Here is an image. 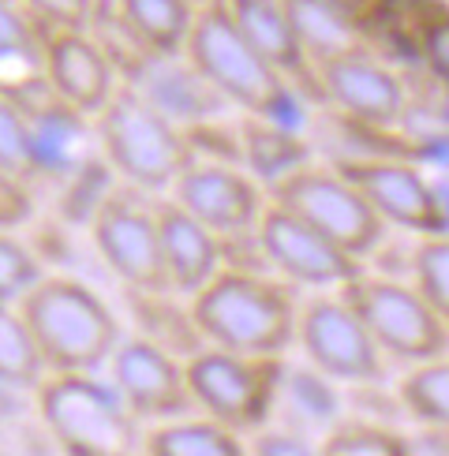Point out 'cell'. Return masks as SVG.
I'll list each match as a JSON object with an SVG mask.
<instances>
[{
	"label": "cell",
	"mask_w": 449,
	"mask_h": 456,
	"mask_svg": "<svg viewBox=\"0 0 449 456\" xmlns=\"http://www.w3.org/2000/svg\"><path fill=\"white\" fill-rule=\"evenodd\" d=\"M30 19L61 30H86L98 0H15Z\"/></svg>",
	"instance_id": "obj_33"
},
{
	"label": "cell",
	"mask_w": 449,
	"mask_h": 456,
	"mask_svg": "<svg viewBox=\"0 0 449 456\" xmlns=\"http://www.w3.org/2000/svg\"><path fill=\"white\" fill-rule=\"evenodd\" d=\"M248 449L251 456H322V449L311 445L307 434H299L292 427H281V430L262 427L258 434H251Z\"/></svg>",
	"instance_id": "obj_35"
},
{
	"label": "cell",
	"mask_w": 449,
	"mask_h": 456,
	"mask_svg": "<svg viewBox=\"0 0 449 456\" xmlns=\"http://www.w3.org/2000/svg\"><path fill=\"white\" fill-rule=\"evenodd\" d=\"M258 243L270 270L289 284H299V289H341V284L363 273V258L348 255L345 247H337L318 228H311L307 221H299L285 206L273 202L258 221Z\"/></svg>",
	"instance_id": "obj_14"
},
{
	"label": "cell",
	"mask_w": 449,
	"mask_h": 456,
	"mask_svg": "<svg viewBox=\"0 0 449 456\" xmlns=\"http://www.w3.org/2000/svg\"><path fill=\"white\" fill-rule=\"evenodd\" d=\"M423 449L430 452V456H449V430H427L423 427Z\"/></svg>",
	"instance_id": "obj_36"
},
{
	"label": "cell",
	"mask_w": 449,
	"mask_h": 456,
	"mask_svg": "<svg viewBox=\"0 0 449 456\" xmlns=\"http://www.w3.org/2000/svg\"><path fill=\"white\" fill-rule=\"evenodd\" d=\"M266 191H270L273 206H285L289 214L307 221L311 228H318L326 240L345 247L355 258L371 255L374 247L386 240V221L379 217V210L360 195V187L333 161L330 165H318V161L299 165L296 173L281 176Z\"/></svg>",
	"instance_id": "obj_8"
},
{
	"label": "cell",
	"mask_w": 449,
	"mask_h": 456,
	"mask_svg": "<svg viewBox=\"0 0 449 456\" xmlns=\"http://www.w3.org/2000/svg\"><path fill=\"white\" fill-rule=\"evenodd\" d=\"M192 4H195V8H199V4H206V0H192Z\"/></svg>",
	"instance_id": "obj_38"
},
{
	"label": "cell",
	"mask_w": 449,
	"mask_h": 456,
	"mask_svg": "<svg viewBox=\"0 0 449 456\" xmlns=\"http://www.w3.org/2000/svg\"><path fill=\"white\" fill-rule=\"evenodd\" d=\"M420 56L427 71L438 79V86H449V12L430 15L420 30Z\"/></svg>",
	"instance_id": "obj_34"
},
{
	"label": "cell",
	"mask_w": 449,
	"mask_h": 456,
	"mask_svg": "<svg viewBox=\"0 0 449 456\" xmlns=\"http://www.w3.org/2000/svg\"><path fill=\"white\" fill-rule=\"evenodd\" d=\"M37 27H42L45 83L61 94L68 105L86 112V117H98L124 83L117 64H112L105 49L90 37V30H61V27H45V23H37Z\"/></svg>",
	"instance_id": "obj_17"
},
{
	"label": "cell",
	"mask_w": 449,
	"mask_h": 456,
	"mask_svg": "<svg viewBox=\"0 0 449 456\" xmlns=\"http://www.w3.org/2000/svg\"><path fill=\"white\" fill-rule=\"evenodd\" d=\"M206 345L243 355H285L296 345V284L273 270H224L187 299Z\"/></svg>",
	"instance_id": "obj_2"
},
{
	"label": "cell",
	"mask_w": 449,
	"mask_h": 456,
	"mask_svg": "<svg viewBox=\"0 0 449 456\" xmlns=\"http://www.w3.org/2000/svg\"><path fill=\"white\" fill-rule=\"evenodd\" d=\"M4 98H12L27 117L34 180H71L79 173L83 139H86V112L68 105L61 94L45 83V75L42 79L4 86Z\"/></svg>",
	"instance_id": "obj_16"
},
{
	"label": "cell",
	"mask_w": 449,
	"mask_h": 456,
	"mask_svg": "<svg viewBox=\"0 0 449 456\" xmlns=\"http://www.w3.org/2000/svg\"><path fill=\"white\" fill-rule=\"evenodd\" d=\"M348 307L360 314L367 333L379 340L386 359H401L408 367L449 355V326L430 311L416 284L393 281L382 273H360L337 289Z\"/></svg>",
	"instance_id": "obj_7"
},
{
	"label": "cell",
	"mask_w": 449,
	"mask_h": 456,
	"mask_svg": "<svg viewBox=\"0 0 449 456\" xmlns=\"http://www.w3.org/2000/svg\"><path fill=\"white\" fill-rule=\"evenodd\" d=\"M341 173L360 187V195L379 210L386 224H397L416 236L449 232V206L442 187L430 183L416 165L401 158H337Z\"/></svg>",
	"instance_id": "obj_11"
},
{
	"label": "cell",
	"mask_w": 449,
	"mask_h": 456,
	"mask_svg": "<svg viewBox=\"0 0 449 456\" xmlns=\"http://www.w3.org/2000/svg\"><path fill=\"white\" fill-rule=\"evenodd\" d=\"M117 8L154 53H184L199 12L192 0H117Z\"/></svg>",
	"instance_id": "obj_25"
},
{
	"label": "cell",
	"mask_w": 449,
	"mask_h": 456,
	"mask_svg": "<svg viewBox=\"0 0 449 456\" xmlns=\"http://www.w3.org/2000/svg\"><path fill=\"white\" fill-rule=\"evenodd\" d=\"M236 124H240L243 168H248L262 187H273L281 176H289L299 165L314 161L311 146L299 139L296 127H285L277 120H262V117H240Z\"/></svg>",
	"instance_id": "obj_21"
},
{
	"label": "cell",
	"mask_w": 449,
	"mask_h": 456,
	"mask_svg": "<svg viewBox=\"0 0 449 456\" xmlns=\"http://www.w3.org/2000/svg\"><path fill=\"white\" fill-rule=\"evenodd\" d=\"M408 270L412 284L430 303V311L449 326V232L420 236V243L408 255Z\"/></svg>",
	"instance_id": "obj_29"
},
{
	"label": "cell",
	"mask_w": 449,
	"mask_h": 456,
	"mask_svg": "<svg viewBox=\"0 0 449 456\" xmlns=\"http://www.w3.org/2000/svg\"><path fill=\"white\" fill-rule=\"evenodd\" d=\"M146 456H251V449L243 445V434L210 415H184L146 427Z\"/></svg>",
	"instance_id": "obj_23"
},
{
	"label": "cell",
	"mask_w": 449,
	"mask_h": 456,
	"mask_svg": "<svg viewBox=\"0 0 449 456\" xmlns=\"http://www.w3.org/2000/svg\"><path fill=\"white\" fill-rule=\"evenodd\" d=\"M90 37L105 49V56L112 64H117L120 71V79L131 83V79H139L143 68L154 61V49H150L143 37L135 34V27L124 19V12L117 8V0H98L94 4V15H90Z\"/></svg>",
	"instance_id": "obj_26"
},
{
	"label": "cell",
	"mask_w": 449,
	"mask_h": 456,
	"mask_svg": "<svg viewBox=\"0 0 449 456\" xmlns=\"http://www.w3.org/2000/svg\"><path fill=\"white\" fill-rule=\"evenodd\" d=\"M285 8L311 64L330 61V56L348 49H363L360 27H355L345 0H285Z\"/></svg>",
	"instance_id": "obj_22"
},
{
	"label": "cell",
	"mask_w": 449,
	"mask_h": 456,
	"mask_svg": "<svg viewBox=\"0 0 449 456\" xmlns=\"http://www.w3.org/2000/svg\"><path fill=\"white\" fill-rule=\"evenodd\" d=\"M49 378L45 355L37 348L30 326L23 322L15 307H0V382H4V396H30L42 389Z\"/></svg>",
	"instance_id": "obj_24"
},
{
	"label": "cell",
	"mask_w": 449,
	"mask_h": 456,
	"mask_svg": "<svg viewBox=\"0 0 449 456\" xmlns=\"http://www.w3.org/2000/svg\"><path fill=\"white\" fill-rule=\"evenodd\" d=\"M224 4H229V15L236 19L243 37H248V42L266 56V61L285 75L307 102L326 105L322 86H318V75H314V64L307 61V53H304V45H299V37L292 30L285 0H224Z\"/></svg>",
	"instance_id": "obj_19"
},
{
	"label": "cell",
	"mask_w": 449,
	"mask_h": 456,
	"mask_svg": "<svg viewBox=\"0 0 449 456\" xmlns=\"http://www.w3.org/2000/svg\"><path fill=\"white\" fill-rule=\"evenodd\" d=\"M15 311L30 326L49 374H98L124 340L109 303L64 273H49Z\"/></svg>",
	"instance_id": "obj_4"
},
{
	"label": "cell",
	"mask_w": 449,
	"mask_h": 456,
	"mask_svg": "<svg viewBox=\"0 0 449 456\" xmlns=\"http://www.w3.org/2000/svg\"><path fill=\"white\" fill-rule=\"evenodd\" d=\"M131 86L143 90L146 98L180 127L214 120L229 109V102L206 83V75L187 61L184 53H158L154 61L143 68L139 79H131Z\"/></svg>",
	"instance_id": "obj_20"
},
{
	"label": "cell",
	"mask_w": 449,
	"mask_h": 456,
	"mask_svg": "<svg viewBox=\"0 0 449 456\" xmlns=\"http://www.w3.org/2000/svg\"><path fill=\"white\" fill-rule=\"evenodd\" d=\"M109 382L124 393L127 408L143 423H168L195 415V396L187 386V359L161 348L150 337H124L109 359Z\"/></svg>",
	"instance_id": "obj_12"
},
{
	"label": "cell",
	"mask_w": 449,
	"mask_h": 456,
	"mask_svg": "<svg viewBox=\"0 0 449 456\" xmlns=\"http://www.w3.org/2000/svg\"><path fill=\"white\" fill-rule=\"evenodd\" d=\"M158 224H161V258L173 292L184 299H195L206 284L221 270V240L206 228L199 217H192L184 206L168 195H158Z\"/></svg>",
	"instance_id": "obj_18"
},
{
	"label": "cell",
	"mask_w": 449,
	"mask_h": 456,
	"mask_svg": "<svg viewBox=\"0 0 449 456\" xmlns=\"http://www.w3.org/2000/svg\"><path fill=\"white\" fill-rule=\"evenodd\" d=\"M401 408L427 430H449V355L412 367L401 386Z\"/></svg>",
	"instance_id": "obj_27"
},
{
	"label": "cell",
	"mask_w": 449,
	"mask_h": 456,
	"mask_svg": "<svg viewBox=\"0 0 449 456\" xmlns=\"http://www.w3.org/2000/svg\"><path fill=\"white\" fill-rule=\"evenodd\" d=\"M94 131H98L102 161L112 168V176H120L146 195L173 191L184 168L195 161L184 127L168 120L131 83H120L112 102L94 117Z\"/></svg>",
	"instance_id": "obj_5"
},
{
	"label": "cell",
	"mask_w": 449,
	"mask_h": 456,
	"mask_svg": "<svg viewBox=\"0 0 449 456\" xmlns=\"http://www.w3.org/2000/svg\"><path fill=\"white\" fill-rule=\"evenodd\" d=\"M314 75H318V86H322L326 105L345 112L355 124L389 127L404 117V105H408L404 83L397 79V71L386 68L367 49H348L330 56V61H318Z\"/></svg>",
	"instance_id": "obj_15"
},
{
	"label": "cell",
	"mask_w": 449,
	"mask_h": 456,
	"mask_svg": "<svg viewBox=\"0 0 449 456\" xmlns=\"http://www.w3.org/2000/svg\"><path fill=\"white\" fill-rule=\"evenodd\" d=\"M318 449H322V456H420V449L401 430L371 419H352V415H341L322 434Z\"/></svg>",
	"instance_id": "obj_28"
},
{
	"label": "cell",
	"mask_w": 449,
	"mask_h": 456,
	"mask_svg": "<svg viewBox=\"0 0 449 456\" xmlns=\"http://www.w3.org/2000/svg\"><path fill=\"white\" fill-rule=\"evenodd\" d=\"M435 120H438V127L449 135V86H442V94H438V102H435Z\"/></svg>",
	"instance_id": "obj_37"
},
{
	"label": "cell",
	"mask_w": 449,
	"mask_h": 456,
	"mask_svg": "<svg viewBox=\"0 0 449 456\" xmlns=\"http://www.w3.org/2000/svg\"><path fill=\"white\" fill-rule=\"evenodd\" d=\"M34 415L61 456H146L143 419L94 374H49L34 393Z\"/></svg>",
	"instance_id": "obj_3"
},
{
	"label": "cell",
	"mask_w": 449,
	"mask_h": 456,
	"mask_svg": "<svg viewBox=\"0 0 449 456\" xmlns=\"http://www.w3.org/2000/svg\"><path fill=\"white\" fill-rule=\"evenodd\" d=\"M90 240L102 262L124 289L135 292H173L161 258L158 195H146L131 183H112L90 217ZM176 296V292H173Z\"/></svg>",
	"instance_id": "obj_9"
},
{
	"label": "cell",
	"mask_w": 449,
	"mask_h": 456,
	"mask_svg": "<svg viewBox=\"0 0 449 456\" xmlns=\"http://www.w3.org/2000/svg\"><path fill=\"white\" fill-rule=\"evenodd\" d=\"M296 348L304 352L307 367L326 374L330 382L374 386L386 378V352L341 292H318L299 303Z\"/></svg>",
	"instance_id": "obj_10"
},
{
	"label": "cell",
	"mask_w": 449,
	"mask_h": 456,
	"mask_svg": "<svg viewBox=\"0 0 449 456\" xmlns=\"http://www.w3.org/2000/svg\"><path fill=\"white\" fill-rule=\"evenodd\" d=\"M49 273L12 228L0 232V307H19Z\"/></svg>",
	"instance_id": "obj_30"
},
{
	"label": "cell",
	"mask_w": 449,
	"mask_h": 456,
	"mask_svg": "<svg viewBox=\"0 0 449 456\" xmlns=\"http://www.w3.org/2000/svg\"><path fill=\"white\" fill-rule=\"evenodd\" d=\"M281 401H292L296 411L304 415L311 423H322L326 430L341 419V411H337V396L333 389L326 386V374H318L314 367L311 370H292L285 374V389H281Z\"/></svg>",
	"instance_id": "obj_32"
},
{
	"label": "cell",
	"mask_w": 449,
	"mask_h": 456,
	"mask_svg": "<svg viewBox=\"0 0 449 456\" xmlns=\"http://www.w3.org/2000/svg\"><path fill=\"white\" fill-rule=\"evenodd\" d=\"M285 374V355H243L206 345L187 359V386L199 415H210L236 434H258L270 423Z\"/></svg>",
	"instance_id": "obj_6"
},
{
	"label": "cell",
	"mask_w": 449,
	"mask_h": 456,
	"mask_svg": "<svg viewBox=\"0 0 449 456\" xmlns=\"http://www.w3.org/2000/svg\"><path fill=\"white\" fill-rule=\"evenodd\" d=\"M173 195L192 217H199L217 240L258 232V221L270 206V191L243 165L195 158L176 180Z\"/></svg>",
	"instance_id": "obj_13"
},
{
	"label": "cell",
	"mask_w": 449,
	"mask_h": 456,
	"mask_svg": "<svg viewBox=\"0 0 449 456\" xmlns=\"http://www.w3.org/2000/svg\"><path fill=\"white\" fill-rule=\"evenodd\" d=\"M0 173H4V180H23V183L34 180L27 117L4 94H0Z\"/></svg>",
	"instance_id": "obj_31"
},
{
	"label": "cell",
	"mask_w": 449,
	"mask_h": 456,
	"mask_svg": "<svg viewBox=\"0 0 449 456\" xmlns=\"http://www.w3.org/2000/svg\"><path fill=\"white\" fill-rule=\"evenodd\" d=\"M184 56L206 75V83H210L224 102L243 112V117L277 120L296 131L304 124V94L243 37V30L236 27V19L229 15L224 0H206V4H199Z\"/></svg>",
	"instance_id": "obj_1"
}]
</instances>
